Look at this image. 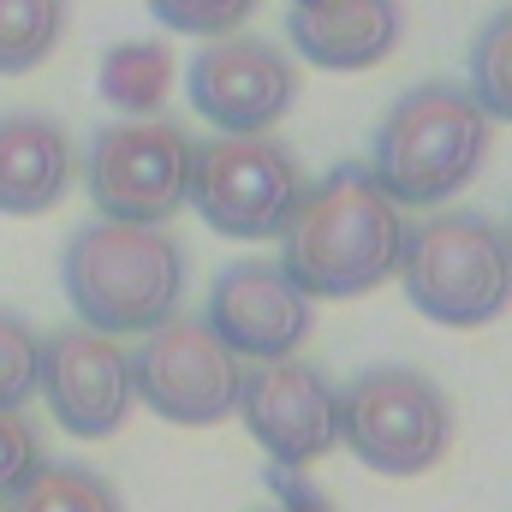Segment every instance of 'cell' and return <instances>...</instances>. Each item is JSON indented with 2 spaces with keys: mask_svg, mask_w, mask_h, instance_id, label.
I'll use <instances>...</instances> for the list:
<instances>
[{
  "mask_svg": "<svg viewBox=\"0 0 512 512\" xmlns=\"http://www.w3.org/2000/svg\"><path fill=\"white\" fill-rule=\"evenodd\" d=\"M36 393L48 399L54 423L72 435V441H108L120 435L137 405V387H131V352L114 334H96L84 322L60 328L42 340V376Z\"/></svg>",
  "mask_w": 512,
  "mask_h": 512,
  "instance_id": "obj_11",
  "label": "cell"
},
{
  "mask_svg": "<svg viewBox=\"0 0 512 512\" xmlns=\"http://www.w3.org/2000/svg\"><path fill=\"white\" fill-rule=\"evenodd\" d=\"M72 0H0V78L36 72L66 36Z\"/></svg>",
  "mask_w": 512,
  "mask_h": 512,
  "instance_id": "obj_17",
  "label": "cell"
},
{
  "mask_svg": "<svg viewBox=\"0 0 512 512\" xmlns=\"http://www.w3.org/2000/svg\"><path fill=\"white\" fill-rule=\"evenodd\" d=\"M203 322L209 334L245 358V364H262V358H292L310 328H316V298H304L292 286V274L268 256H239L215 274L209 286V304H203Z\"/></svg>",
  "mask_w": 512,
  "mask_h": 512,
  "instance_id": "obj_12",
  "label": "cell"
},
{
  "mask_svg": "<svg viewBox=\"0 0 512 512\" xmlns=\"http://www.w3.org/2000/svg\"><path fill=\"white\" fill-rule=\"evenodd\" d=\"M292 6H316V0H292Z\"/></svg>",
  "mask_w": 512,
  "mask_h": 512,
  "instance_id": "obj_23",
  "label": "cell"
},
{
  "mask_svg": "<svg viewBox=\"0 0 512 512\" xmlns=\"http://www.w3.org/2000/svg\"><path fill=\"white\" fill-rule=\"evenodd\" d=\"M245 358H233L203 316H167L161 328L143 334L131 352V387L137 399L179 429H215L239 411Z\"/></svg>",
  "mask_w": 512,
  "mask_h": 512,
  "instance_id": "obj_8",
  "label": "cell"
},
{
  "mask_svg": "<svg viewBox=\"0 0 512 512\" xmlns=\"http://www.w3.org/2000/svg\"><path fill=\"white\" fill-rule=\"evenodd\" d=\"M251 512H292V507H251Z\"/></svg>",
  "mask_w": 512,
  "mask_h": 512,
  "instance_id": "obj_22",
  "label": "cell"
},
{
  "mask_svg": "<svg viewBox=\"0 0 512 512\" xmlns=\"http://www.w3.org/2000/svg\"><path fill=\"white\" fill-rule=\"evenodd\" d=\"M42 429L24 411H0V501H12L42 471Z\"/></svg>",
  "mask_w": 512,
  "mask_h": 512,
  "instance_id": "obj_21",
  "label": "cell"
},
{
  "mask_svg": "<svg viewBox=\"0 0 512 512\" xmlns=\"http://www.w3.org/2000/svg\"><path fill=\"white\" fill-rule=\"evenodd\" d=\"M304 161L256 131V137H209V143H191V185H185V203L203 215L209 233L221 239H280L298 197H304Z\"/></svg>",
  "mask_w": 512,
  "mask_h": 512,
  "instance_id": "obj_6",
  "label": "cell"
},
{
  "mask_svg": "<svg viewBox=\"0 0 512 512\" xmlns=\"http://www.w3.org/2000/svg\"><path fill=\"white\" fill-rule=\"evenodd\" d=\"M507 251H512V227H507Z\"/></svg>",
  "mask_w": 512,
  "mask_h": 512,
  "instance_id": "obj_24",
  "label": "cell"
},
{
  "mask_svg": "<svg viewBox=\"0 0 512 512\" xmlns=\"http://www.w3.org/2000/svg\"><path fill=\"white\" fill-rule=\"evenodd\" d=\"M405 227V209L370 179V167L346 161L304 185L280 233V268L304 298H364L399 274Z\"/></svg>",
  "mask_w": 512,
  "mask_h": 512,
  "instance_id": "obj_1",
  "label": "cell"
},
{
  "mask_svg": "<svg viewBox=\"0 0 512 512\" xmlns=\"http://www.w3.org/2000/svg\"><path fill=\"white\" fill-rule=\"evenodd\" d=\"M0 512H126V507H120V489L102 471H90L78 459H42V471L12 501H0Z\"/></svg>",
  "mask_w": 512,
  "mask_h": 512,
  "instance_id": "obj_16",
  "label": "cell"
},
{
  "mask_svg": "<svg viewBox=\"0 0 512 512\" xmlns=\"http://www.w3.org/2000/svg\"><path fill=\"white\" fill-rule=\"evenodd\" d=\"M489 143H495V120L477 108V96L465 84L429 78L411 84L382 114L364 167L399 209H441L483 173Z\"/></svg>",
  "mask_w": 512,
  "mask_h": 512,
  "instance_id": "obj_2",
  "label": "cell"
},
{
  "mask_svg": "<svg viewBox=\"0 0 512 512\" xmlns=\"http://www.w3.org/2000/svg\"><path fill=\"white\" fill-rule=\"evenodd\" d=\"M340 447L382 477H423L453 447V405L423 370L376 364L340 387Z\"/></svg>",
  "mask_w": 512,
  "mask_h": 512,
  "instance_id": "obj_5",
  "label": "cell"
},
{
  "mask_svg": "<svg viewBox=\"0 0 512 512\" xmlns=\"http://www.w3.org/2000/svg\"><path fill=\"white\" fill-rule=\"evenodd\" d=\"M78 155L60 120L0 114V215H48L72 191Z\"/></svg>",
  "mask_w": 512,
  "mask_h": 512,
  "instance_id": "obj_14",
  "label": "cell"
},
{
  "mask_svg": "<svg viewBox=\"0 0 512 512\" xmlns=\"http://www.w3.org/2000/svg\"><path fill=\"white\" fill-rule=\"evenodd\" d=\"M84 185L102 221L131 227H167L185 209L191 185V137L173 120H120L90 137L84 155Z\"/></svg>",
  "mask_w": 512,
  "mask_h": 512,
  "instance_id": "obj_7",
  "label": "cell"
},
{
  "mask_svg": "<svg viewBox=\"0 0 512 512\" xmlns=\"http://www.w3.org/2000/svg\"><path fill=\"white\" fill-rule=\"evenodd\" d=\"M149 18L173 36H197V42H215V36H233L245 18L256 12V0H143Z\"/></svg>",
  "mask_w": 512,
  "mask_h": 512,
  "instance_id": "obj_20",
  "label": "cell"
},
{
  "mask_svg": "<svg viewBox=\"0 0 512 512\" xmlns=\"http://www.w3.org/2000/svg\"><path fill=\"white\" fill-rule=\"evenodd\" d=\"M477 108L489 120L512 126V6H495L483 18V30L471 36V84Z\"/></svg>",
  "mask_w": 512,
  "mask_h": 512,
  "instance_id": "obj_18",
  "label": "cell"
},
{
  "mask_svg": "<svg viewBox=\"0 0 512 512\" xmlns=\"http://www.w3.org/2000/svg\"><path fill=\"white\" fill-rule=\"evenodd\" d=\"M42 376V334L0 304V411H24Z\"/></svg>",
  "mask_w": 512,
  "mask_h": 512,
  "instance_id": "obj_19",
  "label": "cell"
},
{
  "mask_svg": "<svg viewBox=\"0 0 512 512\" xmlns=\"http://www.w3.org/2000/svg\"><path fill=\"white\" fill-rule=\"evenodd\" d=\"M185 90H191V108L221 137H256V131H274L292 114L298 60L262 36L233 30V36H215L191 54Z\"/></svg>",
  "mask_w": 512,
  "mask_h": 512,
  "instance_id": "obj_10",
  "label": "cell"
},
{
  "mask_svg": "<svg viewBox=\"0 0 512 512\" xmlns=\"http://www.w3.org/2000/svg\"><path fill=\"white\" fill-rule=\"evenodd\" d=\"M96 90L114 114L126 120H155L167 90H173V54L149 36H131V42H114L96 66Z\"/></svg>",
  "mask_w": 512,
  "mask_h": 512,
  "instance_id": "obj_15",
  "label": "cell"
},
{
  "mask_svg": "<svg viewBox=\"0 0 512 512\" xmlns=\"http://www.w3.org/2000/svg\"><path fill=\"white\" fill-rule=\"evenodd\" d=\"M233 417L274 459V471H310L316 459H328L340 447V387L316 364H304L298 352L245 364Z\"/></svg>",
  "mask_w": 512,
  "mask_h": 512,
  "instance_id": "obj_9",
  "label": "cell"
},
{
  "mask_svg": "<svg viewBox=\"0 0 512 512\" xmlns=\"http://www.w3.org/2000/svg\"><path fill=\"white\" fill-rule=\"evenodd\" d=\"M399 286L417 316L441 328H483L512 304L507 227L477 209H435L405 227Z\"/></svg>",
  "mask_w": 512,
  "mask_h": 512,
  "instance_id": "obj_4",
  "label": "cell"
},
{
  "mask_svg": "<svg viewBox=\"0 0 512 512\" xmlns=\"http://www.w3.org/2000/svg\"><path fill=\"white\" fill-rule=\"evenodd\" d=\"M60 286L84 328L96 334H149L179 316L185 298V251L167 227L131 221H84L60 251Z\"/></svg>",
  "mask_w": 512,
  "mask_h": 512,
  "instance_id": "obj_3",
  "label": "cell"
},
{
  "mask_svg": "<svg viewBox=\"0 0 512 512\" xmlns=\"http://www.w3.org/2000/svg\"><path fill=\"white\" fill-rule=\"evenodd\" d=\"M405 36L399 0H316L286 12V42L304 66L322 72H370Z\"/></svg>",
  "mask_w": 512,
  "mask_h": 512,
  "instance_id": "obj_13",
  "label": "cell"
}]
</instances>
